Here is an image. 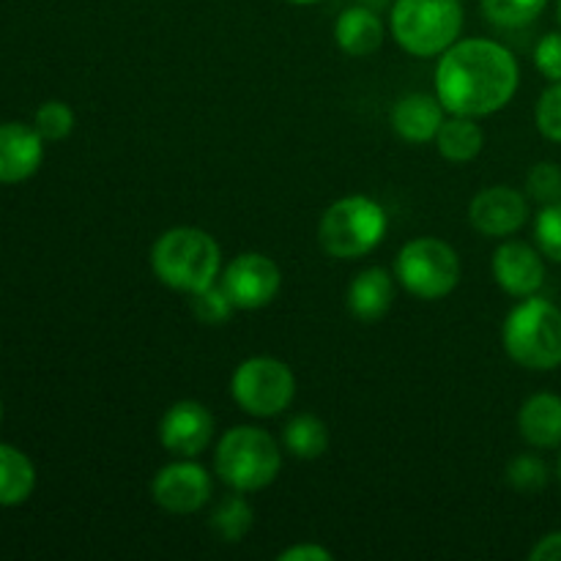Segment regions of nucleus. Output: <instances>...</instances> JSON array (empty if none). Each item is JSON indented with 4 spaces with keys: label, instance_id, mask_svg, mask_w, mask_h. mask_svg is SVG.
I'll use <instances>...</instances> for the list:
<instances>
[{
    "label": "nucleus",
    "instance_id": "1",
    "mask_svg": "<svg viewBox=\"0 0 561 561\" xmlns=\"http://www.w3.org/2000/svg\"><path fill=\"white\" fill-rule=\"evenodd\" d=\"M520 69L515 55L493 38H458L436 66V96L453 115L485 118L513 102Z\"/></svg>",
    "mask_w": 561,
    "mask_h": 561
},
{
    "label": "nucleus",
    "instance_id": "2",
    "mask_svg": "<svg viewBox=\"0 0 561 561\" xmlns=\"http://www.w3.org/2000/svg\"><path fill=\"white\" fill-rule=\"evenodd\" d=\"M151 268L159 283L192 296L217 283L222 272V250L203 228L179 225L153 241Z\"/></svg>",
    "mask_w": 561,
    "mask_h": 561
},
{
    "label": "nucleus",
    "instance_id": "3",
    "mask_svg": "<svg viewBox=\"0 0 561 561\" xmlns=\"http://www.w3.org/2000/svg\"><path fill=\"white\" fill-rule=\"evenodd\" d=\"M502 345L510 359L526 370H557L561 367V310L537 294L526 296L504 318Z\"/></svg>",
    "mask_w": 561,
    "mask_h": 561
},
{
    "label": "nucleus",
    "instance_id": "4",
    "mask_svg": "<svg viewBox=\"0 0 561 561\" xmlns=\"http://www.w3.org/2000/svg\"><path fill=\"white\" fill-rule=\"evenodd\" d=\"M214 469L230 491L255 493L277 480L283 469V453L272 433L239 425L225 431L217 442Z\"/></svg>",
    "mask_w": 561,
    "mask_h": 561
},
{
    "label": "nucleus",
    "instance_id": "5",
    "mask_svg": "<svg viewBox=\"0 0 561 561\" xmlns=\"http://www.w3.org/2000/svg\"><path fill=\"white\" fill-rule=\"evenodd\" d=\"M389 217L381 203L367 195L334 201L318 222V244L337 261H359L383 241Z\"/></svg>",
    "mask_w": 561,
    "mask_h": 561
},
{
    "label": "nucleus",
    "instance_id": "6",
    "mask_svg": "<svg viewBox=\"0 0 561 561\" xmlns=\"http://www.w3.org/2000/svg\"><path fill=\"white\" fill-rule=\"evenodd\" d=\"M463 31L460 0H394L392 36L414 58L444 55Z\"/></svg>",
    "mask_w": 561,
    "mask_h": 561
},
{
    "label": "nucleus",
    "instance_id": "7",
    "mask_svg": "<svg viewBox=\"0 0 561 561\" xmlns=\"http://www.w3.org/2000/svg\"><path fill=\"white\" fill-rule=\"evenodd\" d=\"M460 255L453 244L436 236H420L405 241L394 261V277L411 296L422 301H438L460 285Z\"/></svg>",
    "mask_w": 561,
    "mask_h": 561
},
{
    "label": "nucleus",
    "instance_id": "8",
    "mask_svg": "<svg viewBox=\"0 0 561 561\" xmlns=\"http://www.w3.org/2000/svg\"><path fill=\"white\" fill-rule=\"evenodd\" d=\"M230 394L244 414L268 420L290 409L296 398V376L277 356H250L233 370Z\"/></svg>",
    "mask_w": 561,
    "mask_h": 561
},
{
    "label": "nucleus",
    "instance_id": "9",
    "mask_svg": "<svg viewBox=\"0 0 561 561\" xmlns=\"http://www.w3.org/2000/svg\"><path fill=\"white\" fill-rule=\"evenodd\" d=\"M214 496V480L195 458L162 466L151 480V499L170 515H192Z\"/></svg>",
    "mask_w": 561,
    "mask_h": 561
},
{
    "label": "nucleus",
    "instance_id": "10",
    "mask_svg": "<svg viewBox=\"0 0 561 561\" xmlns=\"http://www.w3.org/2000/svg\"><path fill=\"white\" fill-rule=\"evenodd\" d=\"M236 310H261L277 299L283 288V272L277 263L261 252H244L225 266L219 279Z\"/></svg>",
    "mask_w": 561,
    "mask_h": 561
},
{
    "label": "nucleus",
    "instance_id": "11",
    "mask_svg": "<svg viewBox=\"0 0 561 561\" xmlns=\"http://www.w3.org/2000/svg\"><path fill=\"white\" fill-rule=\"evenodd\" d=\"M217 433L214 414L197 400H179L159 422V442L175 458H197L206 453Z\"/></svg>",
    "mask_w": 561,
    "mask_h": 561
},
{
    "label": "nucleus",
    "instance_id": "12",
    "mask_svg": "<svg viewBox=\"0 0 561 561\" xmlns=\"http://www.w3.org/2000/svg\"><path fill=\"white\" fill-rule=\"evenodd\" d=\"M529 219V203L513 186H488L469 203V222L488 239H507Z\"/></svg>",
    "mask_w": 561,
    "mask_h": 561
},
{
    "label": "nucleus",
    "instance_id": "13",
    "mask_svg": "<svg viewBox=\"0 0 561 561\" xmlns=\"http://www.w3.org/2000/svg\"><path fill=\"white\" fill-rule=\"evenodd\" d=\"M493 279L504 294L515 296V299H526L535 296L546 283V263H542V252L535 250L526 241H504L493 252Z\"/></svg>",
    "mask_w": 561,
    "mask_h": 561
},
{
    "label": "nucleus",
    "instance_id": "14",
    "mask_svg": "<svg viewBox=\"0 0 561 561\" xmlns=\"http://www.w3.org/2000/svg\"><path fill=\"white\" fill-rule=\"evenodd\" d=\"M44 162V137L33 126L0 124V184H20Z\"/></svg>",
    "mask_w": 561,
    "mask_h": 561
},
{
    "label": "nucleus",
    "instance_id": "15",
    "mask_svg": "<svg viewBox=\"0 0 561 561\" xmlns=\"http://www.w3.org/2000/svg\"><path fill=\"white\" fill-rule=\"evenodd\" d=\"M389 121H392L398 137L422 146V142L436 140L438 129L447 121V107L442 104V99L431 96V93H405L394 102Z\"/></svg>",
    "mask_w": 561,
    "mask_h": 561
},
{
    "label": "nucleus",
    "instance_id": "16",
    "mask_svg": "<svg viewBox=\"0 0 561 561\" xmlns=\"http://www.w3.org/2000/svg\"><path fill=\"white\" fill-rule=\"evenodd\" d=\"M351 316L365 323H376L392 310L394 305V277L383 266H370L356 274L348 285Z\"/></svg>",
    "mask_w": 561,
    "mask_h": 561
},
{
    "label": "nucleus",
    "instance_id": "17",
    "mask_svg": "<svg viewBox=\"0 0 561 561\" xmlns=\"http://www.w3.org/2000/svg\"><path fill=\"white\" fill-rule=\"evenodd\" d=\"M387 36L381 16L367 5H348L340 11L337 22H334V42L351 58H367V55L378 53Z\"/></svg>",
    "mask_w": 561,
    "mask_h": 561
},
{
    "label": "nucleus",
    "instance_id": "18",
    "mask_svg": "<svg viewBox=\"0 0 561 561\" xmlns=\"http://www.w3.org/2000/svg\"><path fill=\"white\" fill-rule=\"evenodd\" d=\"M518 431L535 449L561 447V398L553 392H537L520 405Z\"/></svg>",
    "mask_w": 561,
    "mask_h": 561
},
{
    "label": "nucleus",
    "instance_id": "19",
    "mask_svg": "<svg viewBox=\"0 0 561 561\" xmlns=\"http://www.w3.org/2000/svg\"><path fill=\"white\" fill-rule=\"evenodd\" d=\"M485 146V131L471 115H453L444 121L436 135V148L447 162L466 164L477 159Z\"/></svg>",
    "mask_w": 561,
    "mask_h": 561
},
{
    "label": "nucleus",
    "instance_id": "20",
    "mask_svg": "<svg viewBox=\"0 0 561 561\" xmlns=\"http://www.w3.org/2000/svg\"><path fill=\"white\" fill-rule=\"evenodd\" d=\"M36 488V469L22 449L0 444V507L27 502Z\"/></svg>",
    "mask_w": 561,
    "mask_h": 561
},
{
    "label": "nucleus",
    "instance_id": "21",
    "mask_svg": "<svg viewBox=\"0 0 561 561\" xmlns=\"http://www.w3.org/2000/svg\"><path fill=\"white\" fill-rule=\"evenodd\" d=\"M283 444L294 458L318 460L329 449V427L316 414H296L283 431Z\"/></svg>",
    "mask_w": 561,
    "mask_h": 561
},
{
    "label": "nucleus",
    "instance_id": "22",
    "mask_svg": "<svg viewBox=\"0 0 561 561\" xmlns=\"http://www.w3.org/2000/svg\"><path fill=\"white\" fill-rule=\"evenodd\" d=\"M252 524H255V510H252V504L239 491L219 499L211 513V520H208L211 531L222 542H241L250 535Z\"/></svg>",
    "mask_w": 561,
    "mask_h": 561
},
{
    "label": "nucleus",
    "instance_id": "23",
    "mask_svg": "<svg viewBox=\"0 0 561 561\" xmlns=\"http://www.w3.org/2000/svg\"><path fill=\"white\" fill-rule=\"evenodd\" d=\"M548 0H482V14L493 27L518 31L540 20Z\"/></svg>",
    "mask_w": 561,
    "mask_h": 561
},
{
    "label": "nucleus",
    "instance_id": "24",
    "mask_svg": "<svg viewBox=\"0 0 561 561\" xmlns=\"http://www.w3.org/2000/svg\"><path fill=\"white\" fill-rule=\"evenodd\" d=\"M504 480L518 493H540L548 485V480H551V471H548V463L540 455L526 453L510 460Z\"/></svg>",
    "mask_w": 561,
    "mask_h": 561
},
{
    "label": "nucleus",
    "instance_id": "25",
    "mask_svg": "<svg viewBox=\"0 0 561 561\" xmlns=\"http://www.w3.org/2000/svg\"><path fill=\"white\" fill-rule=\"evenodd\" d=\"M236 305L228 296V290L222 285H208V288L192 294V312H195L197 321L208 323V327H219V323L228 321L233 316Z\"/></svg>",
    "mask_w": 561,
    "mask_h": 561
},
{
    "label": "nucleus",
    "instance_id": "26",
    "mask_svg": "<svg viewBox=\"0 0 561 561\" xmlns=\"http://www.w3.org/2000/svg\"><path fill=\"white\" fill-rule=\"evenodd\" d=\"M33 129H36L47 142L66 140V137L71 135V129H75V113H71L69 104L58 102V99H53V102H44L42 107L36 110Z\"/></svg>",
    "mask_w": 561,
    "mask_h": 561
},
{
    "label": "nucleus",
    "instance_id": "27",
    "mask_svg": "<svg viewBox=\"0 0 561 561\" xmlns=\"http://www.w3.org/2000/svg\"><path fill=\"white\" fill-rule=\"evenodd\" d=\"M535 241L542 255L561 263V203H548L537 214Z\"/></svg>",
    "mask_w": 561,
    "mask_h": 561
},
{
    "label": "nucleus",
    "instance_id": "28",
    "mask_svg": "<svg viewBox=\"0 0 561 561\" xmlns=\"http://www.w3.org/2000/svg\"><path fill=\"white\" fill-rule=\"evenodd\" d=\"M535 124L542 137L561 142V82H551L540 93L535 107Z\"/></svg>",
    "mask_w": 561,
    "mask_h": 561
},
{
    "label": "nucleus",
    "instance_id": "29",
    "mask_svg": "<svg viewBox=\"0 0 561 561\" xmlns=\"http://www.w3.org/2000/svg\"><path fill=\"white\" fill-rule=\"evenodd\" d=\"M526 190L535 201H540L542 206L548 203H559L561 201V170L559 164L553 162H540L531 168L529 179H526Z\"/></svg>",
    "mask_w": 561,
    "mask_h": 561
},
{
    "label": "nucleus",
    "instance_id": "30",
    "mask_svg": "<svg viewBox=\"0 0 561 561\" xmlns=\"http://www.w3.org/2000/svg\"><path fill=\"white\" fill-rule=\"evenodd\" d=\"M535 66L546 80L561 82V33H546L537 42Z\"/></svg>",
    "mask_w": 561,
    "mask_h": 561
},
{
    "label": "nucleus",
    "instance_id": "31",
    "mask_svg": "<svg viewBox=\"0 0 561 561\" xmlns=\"http://www.w3.org/2000/svg\"><path fill=\"white\" fill-rule=\"evenodd\" d=\"M334 553L318 542H299L279 553V561H332Z\"/></svg>",
    "mask_w": 561,
    "mask_h": 561
},
{
    "label": "nucleus",
    "instance_id": "32",
    "mask_svg": "<svg viewBox=\"0 0 561 561\" xmlns=\"http://www.w3.org/2000/svg\"><path fill=\"white\" fill-rule=\"evenodd\" d=\"M531 561H561V531L546 535L529 553Z\"/></svg>",
    "mask_w": 561,
    "mask_h": 561
},
{
    "label": "nucleus",
    "instance_id": "33",
    "mask_svg": "<svg viewBox=\"0 0 561 561\" xmlns=\"http://www.w3.org/2000/svg\"><path fill=\"white\" fill-rule=\"evenodd\" d=\"M290 5H312V3H321V0H285Z\"/></svg>",
    "mask_w": 561,
    "mask_h": 561
},
{
    "label": "nucleus",
    "instance_id": "34",
    "mask_svg": "<svg viewBox=\"0 0 561 561\" xmlns=\"http://www.w3.org/2000/svg\"><path fill=\"white\" fill-rule=\"evenodd\" d=\"M557 16H559V25H561V0L557 3Z\"/></svg>",
    "mask_w": 561,
    "mask_h": 561
},
{
    "label": "nucleus",
    "instance_id": "35",
    "mask_svg": "<svg viewBox=\"0 0 561 561\" xmlns=\"http://www.w3.org/2000/svg\"><path fill=\"white\" fill-rule=\"evenodd\" d=\"M557 474H559V482H561V455H559V466H557Z\"/></svg>",
    "mask_w": 561,
    "mask_h": 561
},
{
    "label": "nucleus",
    "instance_id": "36",
    "mask_svg": "<svg viewBox=\"0 0 561 561\" xmlns=\"http://www.w3.org/2000/svg\"><path fill=\"white\" fill-rule=\"evenodd\" d=\"M0 420H3V403H0Z\"/></svg>",
    "mask_w": 561,
    "mask_h": 561
}]
</instances>
